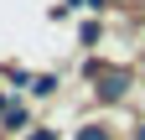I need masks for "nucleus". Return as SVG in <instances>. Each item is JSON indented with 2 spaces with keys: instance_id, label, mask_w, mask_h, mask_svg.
I'll return each mask as SVG.
<instances>
[{
  "instance_id": "obj_1",
  "label": "nucleus",
  "mask_w": 145,
  "mask_h": 140,
  "mask_svg": "<svg viewBox=\"0 0 145 140\" xmlns=\"http://www.w3.org/2000/svg\"><path fill=\"white\" fill-rule=\"evenodd\" d=\"M124 83H130L124 73H109V78H104V99H119V88H124Z\"/></svg>"
},
{
  "instance_id": "obj_2",
  "label": "nucleus",
  "mask_w": 145,
  "mask_h": 140,
  "mask_svg": "<svg viewBox=\"0 0 145 140\" xmlns=\"http://www.w3.org/2000/svg\"><path fill=\"white\" fill-rule=\"evenodd\" d=\"M78 140H109V135H104V130H83Z\"/></svg>"
}]
</instances>
